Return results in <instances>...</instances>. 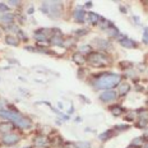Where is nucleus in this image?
<instances>
[{"label": "nucleus", "mask_w": 148, "mask_h": 148, "mask_svg": "<svg viewBox=\"0 0 148 148\" xmlns=\"http://www.w3.org/2000/svg\"><path fill=\"white\" fill-rule=\"evenodd\" d=\"M120 66L121 68H126V66H132V63H124V61H121V63H120Z\"/></svg>", "instance_id": "cd10ccee"}, {"label": "nucleus", "mask_w": 148, "mask_h": 148, "mask_svg": "<svg viewBox=\"0 0 148 148\" xmlns=\"http://www.w3.org/2000/svg\"><path fill=\"white\" fill-rule=\"evenodd\" d=\"M41 12L52 18H58L61 14V3L60 1H45L42 3Z\"/></svg>", "instance_id": "f03ea898"}, {"label": "nucleus", "mask_w": 148, "mask_h": 148, "mask_svg": "<svg viewBox=\"0 0 148 148\" xmlns=\"http://www.w3.org/2000/svg\"><path fill=\"white\" fill-rule=\"evenodd\" d=\"M120 10H121V13H126V8H124V7H120Z\"/></svg>", "instance_id": "c85d7f7f"}, {"label": "nucleus", "mask_w": 148, "mask_h": 148, "mask_svg": "<svg viewBox=\"0 0 148 148\" xmlns=\"http://www.w3.org/2000/svg\"><path fill=\"white\" fill-rule=\"evenodd\" d=\"M87 61L92 66H97V68L106 66L110 63L109 58L105 54H102V52H92V54H89L87 58Z\"/></svg>", "instance_id": "7ed1b4c3"}, {"label": "nucleus", "mask_w": 148, "mask_h": 148, "mask_svg": "<svg viewBox=\"0 0 148 148\" xmlns=\"http://www.w3.org/2000/svg\"><path fill=\"white\" fill-rule=\"evenodd\" d=\"M5 42H7L8 45L10 46H18V44H19V41H18V38L13 35H8L7 37H5Z\"/></svg>", "instance_id": "2eb2a0df"}, {"label": "nucleus", "mask_w": 148, "mask_h": 148, "mask_svg": "<svg viewBox=\"0 0 148 148\" xmlns=\"http://www.w3.org/2000/svg\"><path fill=\"white\" fill-rule=\"evenodd\" d=\"M147 148H148V147H147Z\"/></svg>", "instance_id": "473e14b6"}, {"label": "nucleus", "mask_w": 148, "mask_h": 148, "mask_svg": "<svg viewBox=\"0 0 148 148\" xmlns=\"http://www.w3.org/2000/svg\"><path fill=\"white\" fill-rule=\"evenodd\" d=\"M133 19H134V22H137V24H139V23H140V22H139V18H138V17H134Z\"/></svg>", "instance_id": "c756f323"}, {"label": "nucleus", "mask_w": 148, "mask_h": 148, "mask_svg": "<svg viewBox=\"0 0 148 148\" xmlns=\"http://www.w3.org/2000/svg\"><path fill=\"white\" fill-rule=\"evenodd\" d=\"M51 42L54 45H58V46H64V40H61L60 36H52Z\"/></svg>", "instance_id": "6ab92c4d"}, {"label": "nucleus", "mask_w": 148, "mask_h": 148, "mask_svg": "<svg viewBox=\"0 0 148 148\" xmlns=\"http://www.w3.org/2000/svg\"><path fill=\"white\" fill-rule=\"evenodd\" d=\"M0 21H1L4 24H10L12 22L14 21V14L13 13H5V14H3L1 17H0Z\"/></svg>", "instance_id": "9d476101"}, {"label": "nucleus", "mask_w": 148, "mask_h": 148, "mask_svg": "<svg viewBox=\"0 0 148 148\" xmlns=\"http://www.w3.org/2000/svg\"><path fill=\"white\" fill-rule=\"evenodd\" d=\"M33 142H35V146L37 147H44L47 144V138L44 137V135H37V137L33 139Z\"/></svg>", "instance_id": "f8f14e48"}, {"label": "nucleus", "mask_w": 148, "mask_h": 148, "mask_svg": "<svg viewBox=\"0 0 148 148\" xmlns=\"http://www.w3.org/2000/svg\"><path fill=\"white\" fill-rule=\"evenodd\" d=\"M79 52H81L82 55H89V54H92V47L89 45H83V46H81V47H79Z\"/></svg>", "instance_id": "dca6fc26"}, {"label": "nucleus", "mask_w": 148, "mask_h": 148, "mask_svg": "<svg viewBox=\"0 0 148 148\" xmlns=\"http://www.w3.org/2000/svg\"><path fill=\"white\" fill-rule=\"evenodd\" d=\"M26 148H31V147H26Z\"/></svg>", "instance_id": "2f4dec72"}, {"label": "nucleus", "mask_w": 148, "mask_h": 148, "mask_svg": "<svg viewBox=\"0 0 148 148\" xmlns=\"http://www.w3.org/2000/svg\"><path fill=\"white\" fill-rule=\"evenodd\" d=\"M0 12H1L3 14L9 13V8L7 7V4H4V3H0Z\"/></svg>", "instance_id": "412c9836"}, {"label": "nucleus", "mask_w": 148, "mask_h": 148, "mask_svg": "<svg viewBox=\"0 0 148 148\" xmlns=\"http://www.w3.org/2000/svg\"><path fill=\"white\" fill-rule=\"evenodd\" d=\"M13 130V123H0V132L4 134L12 133Z\"/></svg>", "instance_id": "1a4fd4ad"}, {"label": "nucleus", "mask_w": 148, "mask_h": 148, "mask_svg": "<svg viewBox=\"0 0 148 148\" xmlns=\"http://www.w3.org/2000/svg\"><path fill=\"white\" fill-rule=\"evenodd\" d=\"M84 17H86V12L82 8H77L74 12V18L77 19V22H84Z\"/></svg>", "instance_id": "6e6552de"}, {"label": "nucleus", "mask_w": 148, "mask_h": 148, "mask_svg": "<svg viewBox=\"0 0 148 148\" xmlns=\"http://www.w3.org/2000/svg\"><path fill=\"white\" fill-rule=\"evenodd\" d=\"M88 32V29H82V31H77V32H75V35H79V36H81V35H86V33H87Z\"/></svg>", "instance_id": "a878e982"}, {"label": "nucleus", "mask_w": 148, "mask_h": 148, "mask_svg": "<svg viewBox=\"0 0 148 148\" xmlns=\"http://www.w3.org/2000/svg\"><path fill=\"white\" fill-rule=\"evenodd\" d=\"M96 45L100 49H102V50H109V49H111V44H110L109 40H101V38H98L97 41H96Z\"/></svg>", "instance_id": "9b49d317"}, {"label": "nucleus", "mask_w": 148, "mask_h": 148, "mask_svg": "<svg viewBox=\"0 0 148 148\" xmlns=\"http://www.w3.org/2000/svg\"><path fill=\"white\" fill-rule=\"evenodd\" d=\"M7 4H8V5H13V7H17V5L21 4V3H19V1H8Z\"/></svg>", "instance_id": "bb28decb"}, {"label": "nucleus", "mask_w": 148, "mask_h": 148, "mask_svg": "<svg viewBox=\"0 0 148 148\" xmlns=\"http://www.w3.org/2000/svg\"><path fill=\"white\" fill-rule=\"evenodd\" d=\"M86 7L91 8V7H92V3H91V1H87V3H86Z\"/></svg>", "instance_id": "7c9ffc66"}, {"label": "nucleus", "mask_w": 148, "mask_h": 148, "mask_svg": "<svg viewBox=\"0 0 148 148\" xmlns=\"http://www.w3.org/2000/svg\"><path fill=\"white\" fill-rule=\"evenodd\" d=\"M119 37L121 40H120V44H121L124 47H128V49H132V47H137V42H134L133 40L128 38V37H124L121 35H119Z\"/></svg>", "instance_id": "423d86ee"}, {"label": "nucleus", "mask_w": 148, "mask_h": 148, "mask_svg": "<svg viewBox=\"0 0 148 148\" xmlns=\"http://www.w3.org/2000/svg\"><path fill=\"white\" fill-rule=\"evenodd\" d=\"M142 140H143V138H137V139H134V140H133L132 146H134V147H139L140 144H142Z\"/></svg>", "instance_id": "4be33fe9"}, {"label": "nucleus", "mask_w": 148, "mask_h": 148, "mask_svg": "<svg viewBox=\"0 0 148 148\" xmlns=\"http://www.w3.org/2000/svg\"><path fill=\"white\" fill-rule=\"evenodd\" d=\"M118 97V93L116 91H105L100 95V100L102 102H110V101H114Z\"/></svg>", "instance_id": "39448f33"}, {"label": "nucleus", "mask_w": 148, "mask_h": 148, "mask_svg": "<svg viewBox=\"0 0 148 148\" xmlns=\"http://www.w3.org/2000/svg\"><path fill=\"white\" fill-rule=\"evenodd\" d=\"M112 137V130H106L105 133L102 134H100V139L101 140H106V139H109V138Z\"/></svg>", "instance_id": "aec40b11"}, {"label": "nucleus", "mask_w": 148, "mask_h": 148, "mask_svg": "<svg viewBox=\"0 0 148 148\" xmlns=\"http://www.w3.org/2000/svg\"><path fill=\"white\" fill-rule=\"evenodd\" d=\"M75 148H91V143L89 142H84V140H79L74 144Z\"/></svg>", "instance_id": "a211bd4d"}, {"label": "nucleus", "mask_w": 148, "mask_h": 148, "mask_svg": "<svg viewBox=\"0 0 148 148\" xmlns=\"http://www.w3.org/2000/svg\"><path fill=\"white\" fill-rule=\"evenodd\" d=\"M130 91V86H129V83H120V86H119V93L121 95V96H124V95H126L128 92Z\"/></svg>", "instance_id": "4468645a"}, {"label": "nucleus", "mask_w": 148, "mask_h": 148, "mask_svg": "<svg viewBox=\"0 0 148 148\" xmlns=\"http://www.w3.org/2000/svg\"><path fill=\"white\" fill-rule=\"evenodd\" d=\"M18 142H19V135L13 133V132L3 135V143L7 144V146H12V144H15Z\"/></svg>", "instance_id": "20e7f679"}, {"label": "nucleus", "mask_w": 148, "mask_h": 148, "mask_svg": "<svg viewBox=\"0 0 148 148\" xmlns=\"http://www.w3.org/2000/svg\"><path fill=\"white\" fill-rule=\"evenodd\" d=\"M120 81H121V77L119 74L105 73L95 81V86L101 89H110V88H114L115 86L120 84Z\"/></svg>", "instance_id": "f257e3e1"}, {"label": "nucleus", "mask_w": 148, "mask_h": 148, "mask_svg": "<svg viewBox=\"0 0 148 148\" xmlns=\"http://www.w3.org/2000/svg\"><path fill=\"white\" fill-rule=\"evenodd\" d=\"M18 35H19V37H21V38H23V41H27V36L24 35V33H23V32H22V31H21V29H19V32H18Z\"/></svg>", "instance_id": "393cba45"}, {"label": "nucleus", "mask_w": 148, "mask_h": 148, "mask_svg": "<svg viewBox=\"0 0 148 148\" xmlns=\"http://www.w3.org/2000/svg\"><path fill=\"white\" fill-rule=\"evenodd\" d=\"M87 18L92 24H98L101 21H102V18H101L97 13H93V12H89V13L87 14Z\"/></svg>", "instance_id": "0eeeda50"}, {"label": "nucleus", "mask_w": 148, "mask_h": 148, "mask_svg": "<svg viewBox=\"0 0 148 148\" xmlns=\"http://www.w3.org/2000/svg\"><path fill=\"white\" fill-rule=\"evenodd\" d=\"M110 110H111V114H112V115H115V116L121 115V112L124 111L121 106H112V107H110Z\"/></svg>", "instance_id": "f3484780"}, {"label": "nucleus", "mask_w": 148, "mask_h": 148, "mask_svg": "<svg viewBox=\"0 0 148 148\" xmlns=\"http://www.w3.org/2000/svg\"><path fill=\"white\" fill-rule=\"evenodd\" d=\"M143 42L148 45V28L144 29V33H143Z\"/></svg>", "instance_id": "5701e85b"}, {"label": "nucleus", "mask_w": 148, "mask_h": 148, "mask_svg": "<svg viewBox=\"0 0 148 148\" xmlns=\"http://www.w3.org/2000/svg\"><path fill=\"white\" fill-rule=\"evenodd\" d=\"M86 60H87L86 59V56L84 55H82L81 52H75V54L73 55V61L74 63H77V64H79V65H81V64H84Z\"/></svg>", "instance_id": "ddd939ff"}, {"label": "nucleus", "mask_w": 148, "mask_h": 148, "mask_svg": "<svg viewBox=\"0 0 148 148\" xmlns=\"http://www.w3.org/2000/svg\"><path fill=\"white\" fill-rule=\"evenodd\" d=\"M115 129L116 130H128L129 125H118V126H115Z\"/></svg>", "instance_id": "b1692460"}]
</instances>
